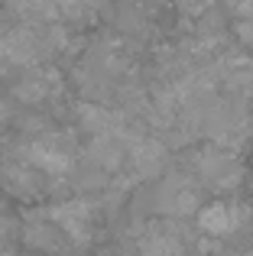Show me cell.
Masks as SVG:
<instances>
[{
    "instance_id": "6da1fadb",
    "label": "cell",
    "mask_w": 253,
    "mask_h": 256,
    "mask_svg": "<svg viewBox=\"0 0 253 256\" xmlns=\"http://www.w3.org/2000/svg\"><path fill=\"white\" fill-rule=\"evenodd\" d=\"M192 166H195V175L202 185H208L211 192H234L244 182V166L237 159L234 150L228 146H204L192 156Z\"/></svg>"
},
{
    "instance_id": "7a4b0ae2",
    "label": "cell",
    "mask_w": 253,
    "mask_h": 256,
    "mask_svg": "<svg viewBox=\"0 0 253 256\" xmlns=\"http://www.w3.org/2000/svg\"><path fill=\"white\" fill-rule=\"evenodd\" d=\"M75 150L78 146H75V136H72V133L52 130V133H39L23 150V159L42 175H68L72 166H75V156H78Z\"/></svg>"
},
{
    "instance_id": "3957f363",
    "label": "cell",
    "mask_w": 253,
    "mask_h": 256,
    "mask_svg": "<svg viewBox=\"0 0 253 256\" xmlns=\"http://www.w3.org/2000/svg\"><path fill=\"white\" fill-rule=\"evenodd\" d=\"M156 208L166 218H188V214H195L202 208V192H198L195 175L169 172L156 192Z\"/></svg>"
},
{
    "instance_id": "277c9868",
    "label": "cell",
    "mask_w": 253,
    "mask_h": 256,
    "mask_svg": "<svg viewBox=\"0 0 253 256\" xmlns=\"http://www.w3.org/2000/svg\"><path fill=\"white\" fill-rule=\"evenodd\" d=\"M42 214L68 237V244H75V246H84L91 237H94V208H91L84 198L58 201V204L46 208Z\"/></svg>"
},
{
    "instance_id": "5b68a950",
    "label": "cell",
    "mask_w": 253,
    "mask_h": 256,
    "mask_svg": "<svg viewBox=\"0 0 253 256\" xmlns=\"http://www.w3.org/2000/svg\"><path fill=\"white\" fill-rule=\"evenodd\" d=\"M182 250H185L182 227L169 218L143 224V230H140V237H136V253L140 256H182Z\"/></svg>"
},
{
    "instance_id": "8992f818",
    "label": "cell",
    "mask_w": 253,
    "mask_h": 256,
    "mask_svg": "<svg viewBox=\"0 0 253 256\" xmlns=\"http://www.w3.org/2000/svg\"><path fill=\"white\" fill-rule=\"evenodd\" d=\"M58 91H62V75L46 65H30L20 75V82L13 84V94L23 104H42V100H52Z\"/></svg>"
},
{
    "instance_id": "52a82bcc",
    "label": "cell",
    "mask_w": 253,
    "mask_h": 256,
    "mask_svg": "<svg viewBox=\"0 0 253 256\" xmlns=\"http://www.w3.org/2000/svg\"><path fill=\"white\" fill-rule=\"evenodd\" d=\"M244 218H247V208L234 204V201H211L198 211V227H202L208 237H230L234 230H240Z\"/></svg>"
},
{
    "instance_id": "ba28073f",
    "label": "cell",
    "mask_w": 253,
    "mask_h": 256,
    "mask_svg": "<svg viewBox=\"0 0 253 256\" xmlns=\"http://www.w3.org/2000/svg\"><path fill=\"white\" fill-rule=\"evenodd\" d=\"M136 136H126V133H101V136H91L88 143V162L101 172H117L126 162V150Z\"/></svg>"
},
{
    "instance_id": "9c48e42d",
    "label": "cell",
    "mask_w": 253,
    "mask_h": 256,
    "mask_svg": "<svg viewBox=\"0 0 253 256\" xmlns=\"http://www.w3.org/2000/svg\"><path fill=\"white\" fill-rule=\"evenodd\" d=\"M126 162L133 166V172H136L140 178H156V175H162L166 166H169V150H166V143H159V140L136 136L130 143V150H126Z\"/></svg>"
},
{
    "instance_id": "30bf717a",
    "label": "cell",
    "mask_w": 253,
    "mask_h": 256,
    "mask_svg": "<svg viewBox=\"0 0 253 256\" xmlns=\"http://www.w3.org/2000/svg\"><path fill=\"white\" fill-rule=\"evenodd\" d=\"M0 185L16 198H36V194H42V172L32 169L23 156L6 159L0 166Z\"/></svg>"
},
{
    "instance_id": "8fae6325",
    "label": "cell",
    "mask_w": 253,
    "mask_h": 256,
    "mask_svg": "<svg viewBox=\"0 0 253 256\" xmlns=\"http://www.w3.org/2000/svg\"><path fill=\"white\" fill-rule=\"evenodd\" d=\"M23 240H26V246H30V250H39V253H62L65 246H68V237H65V234L58 230V227L52 224L42 211H39L36 218L26 224Z\"/></svg>"
},
{
    "instance_id": "7c38bea8",
    "label": "cell",
    "mask_w": 253,
    "mask_h": 256,
    "mask_svg": "<svg viewBox=\"0 0 253 256\" xmlns=\"http://www.w3.org/2000/svg\"><path fill=\"white\" fill-rule=\"evenodd\" d=\"M224 4H228V6H234V10L240 13V10H244V4H247V0H224Z\"/></svg>"
},
{
    "instance_id": "4fadbf2b",
    "label": "cell",
    "mask_w": 253,
    "mask_h": 256,
    "mask_svg": "<svg viewBox=\"0 0 253 256\" xmlns=\"http://www.w3.org/2000/svg\"><path fill=\"white\" fill-rule=\"evenodd\" d=\"M0 256H16V253H10V250H0Z\"/></svg>"
}]
</instances>
